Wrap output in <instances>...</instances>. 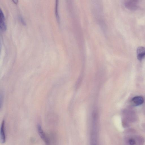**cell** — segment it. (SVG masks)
I'll return each mask as SVG.
<instances>
[{"label":"cell","mask_w":145,"mask_h":145,"mask_svg":"<svg viewBox=\"0 0 145 145\" xmlns=\"http://www.w3.org/2000/svg\"><path fill=\"white\" fill-rule=\"evenodd\" d=\"M5 122L3 120L1 123L0 128V140L1 143H4L6 141V136L5 132Z\"/></svg>","instance_id":"4"},{"label":"cell","mask_w":145,"mask_h":145,"mask_svg":"<svg viewBox=\"0 0 145 145\" xmlns=\"http://www.w3.org/2000/svg\"><path fill=\"white\" fill-rule=\"evenodd\" d=\"M125 6L127 9L132 11H135L138 8L137 4L130 0H127L124 3Z\"/></svg>","instance_id":"7"},{"label":"cell","mask_w":145,"mask_h":145,"mask_svg":"<svg viewBox=\"0 0 145 145\" xmlns=\"http://www.w3.org/2000/svg\"><path fill=\"white\" fill-rule=\"evenodd\" d=\"M18 18L19 21L22 24L24 25V26H26V23L23 17L21 16V15H19L18 16Z\"/></svg>","instance_id":"9"},{"label":"cell","mask_w":145,"mask_h":145,"mask_svg":"<svg viewBox=\"0 0 145 145\" xmlns=\"http://www.w3.org/2000/svg\"><path fill=\"white\" fill-rule=\"evenodd\" d=\"M0 28L1 31L5 32L7 29V26L5 22V18L3 11L1 9L0 11Z\"/></svg>","instance_id":"2"},{"label":"cell","mask_w":145,"mask_h":145,"mask_svg":"<svg viewBox=\"0 0 145 145\" xmlns=\"http://www.w3.org/2000/svg\"><path fill=\"white\" fill-rule=\"evenodd\" d=\"M93 120L92 129L91 133L92 143L93 144H95L97 142V114L96 112H94L93 113Z\"/></svg>","instance_id":"1"},{"label":"cell","mask_w":145,"mask_h":145,"mask_svg":"<svg viewBox=\"0 0 145 145\" xmlns=\"http://www.w3.org/2000/svg\"><path fill=\"white\" fill-rule=\"evenodd\" d=\"M39 134L41 138L47 144H49L50 142L49 140L45 135V133L44 132L42 129V127L40 124H38L37 126Z\"/></svg>","instance_id":"3"},{"label":"cell","mask_w":145,"mask_h":145,"mask_svg":"<svg viewBox=\"0 0 145 145\" xmlns=\"http://www.w3.org/2000/svg\"><path fill=\"white\" fill-rule=\"evenodd\" d=\"M129 143L130 145H134L136 144V142L135 140L133 138L130 139L129 140Z\"/></svg>","instance_id":"10"},{"label":"cell","mask_w":145,"mask_h":145,"mask_svg":"<svg viewBox=\"0 0 145 145\" xmlns=\"http://www.w3.org/2000/svg\"><path fill=\"white\" fill-rule=\"evenodd\" d=\"M13 1V2L15 4H17L18 2V0H12Z\"/></svg>","instance_id":"12"},{"label":"cell","mask_w":145,"mask_h":145,"mask_svg":"<svg viewBox=\"0 0 145 145\" xmlns=\"http://www.w3.org/2000/svg\"><path fill=\"white\" fill-rule=\"evenodd\" d=\"M144 102V99L141 96L134 97L131 99V103L134 106H138L142 104Z\"/></svg>","instance_id":"6"},{"label":"cell","mask_w":145,"mask_h":145,"mask_svg":"<svg viewBox=\"0 0 145 145\" xmlns=\"http://www.w3.org/2000/svg\"><path fill=\"white\" fill-rule=\"evenodd\" d=\"M137 55L138 59L142 60L145 57V48L142 47H138L137 50Z\"/></svg>","instance_id":"5"},{"label":"cell","mask_w":145,"mask_h":145,"mask_svg":"<svg viewBox=\"0 0 145 145\" xmlns=\"http://www.w3.org/2000/svg\"><path fill=\"white\" fill-rule=\"evenodd\" d=\"M59 0H56L55 14L57 21L58 23H60V18L58 11Z\"/></svg>","instance_id":"8"},{"label":"cell","mask_w":145,"mask_h":145,"mask_svg":"<svg viewBox=\"0 0 145 145\" xmlns=\"http://www.w3.org/2000/svg\"><path fill=\"white\" fill-rule=\"evenodd\" d=\"M130 0L132 1L133 2L135 3V4H137L138 2H139V0Z\"/></svg>","instance_id":"11"}]
</instances>
